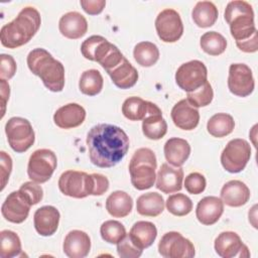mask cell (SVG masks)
Instances as JSON below:
<instances>
[{"label": "cell", "instance_id": "cell-1", "mask_svg": "<svg viewBox=\"0 0 258 258\" xmlns=\"http://www.w3.org/2000/svg\"><path fill=\"white\" fill-rule=\"evenodd\" d=\"M87 146L91 162L101 168L119 163L129 149V137L123 129L112 124H98L87 134Z\"/></svg>", "mask_w": 258, "mask_h": 258}, {"label": "cell", "instance_id": "cell-2", "mask_svg": "<svg viewBox=\"0 0 258 258\" xmlns=\"http://www.w3.org/2000/svg\"><path fill=\"white\" fill-rule=\"evenodd\" d=\"M39 12L34 7H24L14 20L2 26L0 39L3 46L17 48L27 43L40 27Z\"/></svg>", "mask_w": 258, "mask_h": 258}, {"label": "cell", "instance_id": "cell-3", "mask_svg": "<svg viewBox=\"0 0 258 258\" xmlns=\"http://www.w3.org/2000/svg\"><path fill=\"white\" fill-rule=\"evenodd\" d=\"M27 66L32 74L39 77L51 92H61L64 87V68L62 63L45 50L34 48L27 55Z\"/></svg>", "mask_w": 258, "mask_h": 258}, {"label": "cell", "instance_id": "cell-4", "mask_svg": "<svg viewBox=\"0 0 258 258\" xmlns=\"http://www.w3.org/2000/svg\"><path fill=\"white\" fill-rule=\"evenodd\" d=\"M224 17L236 42L250 38L257 31L254 23L253 8L246 1H230L227 4Z\"/></svg>", "mask_w": 258, "mask_h": 258}, {"label": "cell", "instance_id": "cell-5", "mask_svg": "<svg viewBox=\"0 0 258 258\" xmlns=\"http://www.w3.org/2000/svg\"><path fill=\"white\" fill-rule=\"evenodd\" d=\"M157 166L154 152L146 147L137 149L129 162L131 183L138 190L148 189L154 185Z\"/></svg>", "mask_w": 258, "mask_h": 258}, {"label": "cell", "instance_id": "cell-6", "mask_svg": "<svg viewBox=\"0 0 258 258\" xmlns=\"http://www.w3.org/2000/svg\"><path fill=\"white\" fill-rule=\"evenodd\" d=\"M59 190L68 197L83 199L88 196H95L94 173L88 174L79 170H67L58 178Z\"/></svg>", "mask_w": 258, "mask_h": 258}, {"label": "cell", "instance_id": "cell-7", "mask_svg": "<svg viewBox=\"0 0 258 258\" xmlns=\"http://www.w3.org/2000/svg\"><path fill=\"white\" fill-rule=\"evenodd\" d=\"M5 133L10 147L17 153L28 150L34 143L35 134L30 122L22 117H12L5 125Z\"/></svg>", "mask_w": 258, "mask_h": 258}, {"label": "cell", "instance_id": "cell-8", "mask_svg": "<svg viewBox=\"0 0 258 258\" xmlns=\"http://www.w3.org/2000/svg\"><path fill=\"white\" fill-rule=\"evenodd\" d=\"M251 157L250 144L242 138L230 140L221 154V163L223 167L231 173L242 171Z\"/></svg>", "mask_w": 258, "mask_h": 258}, {"label": "cell", "instance_id": "cell-9", "mask_svg": "<svg viewBox=\"0 0 258 258\" xmlns=\"http://www.w3.org/2000/svg\"><path fill=\"white\" fill-rule=\"evenodd\" d=\"M57 165V158L50 149L42 148L35 150L29 157L27 165L28 177L37 182H46L53 174Z\"/></svg>", "mask_w": 258, "mask_h": 258}, {"label": "cell", "instance_id": "cell-10", "mask_svg": "<svg viewBox=\"0 0 258 258\" xmlns=\"http://www.w3.org/2000/svg\"><path fill=\"white\" fill-rule=\"evenodd\" d=\"M208 81V70L204 62L194 59L182 63L175 73L177 86L186 93L202 87Z\"/></svg>", "mask_w": 258, "mask_h": 258}, {"label": "cell", "instance_id": "cell-11", "mask_svg": "<svg viewBox=\"0 0 258 258\" xmlns=\"http://www.w3.org/2000/svg\"><path fill=\"white\" fill-rule=\"evenodd\" d=\"M158 252L164 258H191L196 254L194 244L174 231L167 232L161 237Z\"/></svg>", "mask_w": 258, "mask_h": 258}, {"label": "cell", "instance_id": "cell-12", "mask_svg": "<svg viewBox=\"0 0 258 258\" xmlns=\"http://www.w3.org/2000/svg\"><path fill=\"white\" fill-rule=\"evenodd\" d=\"M155 29L163 42H175L183 33V24L179 14L173 9H164L155 19Z\"/></svg>", "mask_w": 258, "mask_h": 258}, {"label": "cell", "instance_id": "cell-13", "mask_svg": "<svg viewBox=\"0 0 258 258\" xmlns=\"http://www.w3.org/2000/svg\"><path fill=\"white\" fill-rule=\"evenodd\" d=\"M255 82L251 69L245 63H232L229 68L228 88L238 97H247L254 91Z\"/></svg>", "mask_w": 258, "mask_h": 258}, {"label": "cell", "instance_id": "cell-14", "mask_svg": "<svg viewBox=\"0 0 258 258\" xmlns=\"http://www.w3.org/2000/svg\"><path fill=\"white\" fill-rule=\"evenodd\" d=\"M31 204L18 189L8 195L1 207L2 216L11 223L20 224L24 222L29 214Z\"/></svg>", "mask_w": 258, "mask_h": 258}, {"label": "cell", "instance_id": "cell-15", "mask_svg": "<svg viewBox=\"0 0 258 258\" xmlns=\"http://www.w3.org/2000/svg\"><path fill=\"white\" fill-rule=\"evenodd\" d=\"M215 250L223 258L249 257L248 247L242 242L240 236L232 231L222 232L215 240Z\"/></svg>", "mask_w": 258, "mask_h": 258}, {"label": "cell", "instance_id": "cell-16", "mask_svg": "<svg viewBox=\"0 0 258 258\" xmlns=\"http://www.w3.org/2000/svg\"><path fill=\"white\" fill-rule=\"evenodd\" d=\"M171 119L176 127L182 130H194L200 121L198 108L194 107L186 99L178 101L171 110Z\"/></svg>", "mask_w": 258, "mask_h": 258}, {"label": "cell", "instance_id": "cell-17", "mask_svg": "<svg viewBox=\"0 0 258 258\" xmlns=\"http://www.w3.org/2000/svg\"><path fill=\"white\" fill-rule=\"evenodd\" d=\"M142 132L151 140H159L167 132V124L162 117V112L154 103L149 102L148 114L142 120Z\"/></svg>", "mask_w": 258, "mask_h": 258}, {"label": "cell", "instance_id": "cell-18", "mask_svg": "<svg viewBox=\"0 0 258 258\" xmlns=\"http://www.w3.org/2000/svg\"><path fill=\"white\" fill-rule=\"evenodd\" d=\"M59 212L52 206H43L37 209L33 215V223L36 232L44 237L53 235L58 227Z\"/></svg>", "mask_w": 258, "mask_h": 258}, {"label": "cell", "instance_id": "cell-19", "mask_svg": "<svg viewBox=\"0 0 258 258\" xmlns=\"http://www.w3.org/2000/svg\"><path fill=\"white\" fill-rule=\"evenodd\" d=\"M86 119V110L77 103H70L58 108L54 115V124L61 129H72L80 126Z\"/></svg>", "mask_w": 258, "mask_h": 258}, {"label": "cell", "instance_id": "cell-20", "mask_svg": "<svg viewBox=\"0 0 258 258\" xmlns=\"http://www.w3.org/2000/svg\"><path fill=\"white\" fill-rule=\"evenodd\" d=\"M183 170L180 167H172L163 163L156 175V187L164 194L179 191L182 187Z\"/></svg>", "mask_w": 258, "mask_h": 258}, {"label": "cell", "instance_id": "cell-21", "mask_svg": "<svg viewBox=\"0 0 258 258\" xmlns=\"http://www.w3.org/2000/svg\"><path fill=\"white\" fill-rule=\"evenodd\" d=\"M63 253L70 258H84L91 249V239L89 235L81 230L69 232L62 244Z\"/></svg>", "mask_w": 258, "mask_h": 258}, {"label": "cell", "instance_id": "cell-22", "mask_svg": "<svg viewBox=\"0 0 258 258\" xmlns=\"http://www.w3.org/2000/svg\"><path fill=\"white\" fill-rule=\"evenodd\" d=\"M223 212V201L220 198L209 196L199 202L196 210V216L200 223L206 226H211L219 221Z\"/></svg>", "mask_w": 258, "mask_h": 258}, {"label": "cell", "instance_id": "cell-23", "mask_svg": "<svg viewBox=\"0 0 258 258\" xmlns=\"http://www.w3.org/2000/svg\"><path fill=\"white\" fill-rule=\"evenodd\" d=\"M58 29L64 37L70 39H78L86 34L88 30V22L81 13L71 11L60 17Z\"/></svg>", "mask_w": 258, "mask_h": 258}, {"label": "cell", "instance_id": "cell-24", "mask_svg": "<svg viewBox=\"0 0 258 258\" xmlns=\"http://www.w3.org/2000/svg\"><path fill=\"white\" fill-rule=\"evenodd\" d=\"M250 199L249 187L241 180H230L221 189V200L229 207L244 206Z\"/></svg>", "mask_w": 258, "mask_h": 258}, {"label": "cell", "instance_id": "cell-25", "mask_svg": "<svg viewBox=\"0 0 258 258\" xmlns=\"http://www.w3.org/2000/svg\"><path fill=\"white\" fill-rule=\"evenodd\" d=\"M163 151L169 164L174 167H180L190 154V145L185 139L172 137L165 142Z\"/></svg>", "mask_w": 258, "mask_h": 258}, {"label": "cell", "instance_id": "cell-26", "mask_svg": "<svg viewBox=\"0 0 258 258\" xmlns=\"http://www.w3.org/2000/svg\"><path fill=\"white\" fill-rule=\"evenodd\" d=\"M108 75L116 87L124 90L132 88L138 80L137 70L128 61L125 56L118 66H116L108 73Z\"/></svg>", "mask_w": 258, "mask_h": 258}, {"label": "cell", "instance_id": "cell-27", "mask_svg": "<svg viewBox=\"0 0 258 258\" xmlns=\"http://www.w3.org/2000/svg\"><path fill=\"white\" fill-rule=\"evenodd\" d=\"M128 235L131 241L143 250L153 244L157 236V229L151 222L138 221L132 226Z\"/></svg>", "mask_w": 258, "mask_h": 258}, {"label": "cell", "instance_id": "cell-28", "mask_svg": "<svg viewBox=\"0 0 258 258\" xmlns=\"http://www.w3.org/2000/svg\"><path fill=\"white\" fill-rule=\"evenodd\" d=\"M113 43L109 42L101 35H92L85 39L81 45V52L87 59L99 62L112 47Z\"/></svg>", "mask_w": 258, "mask_h": 258}, {"label": "cell", "instance_id": "cell-29", "mask_svg": "<svg viewBox=\"0 0 258 258\" xmlns=\"http://www.w3.org/2000/svg\"><path fill=\"white\" fill-rule=\"evenodd\" d=\"M133 207L132 198L123 190L112 192L106 200V210L114 218H124L128 216Z\"/></svg>", "mask_w": 258, "mask_h": 258}, {"label": "cell", "instance_id": "cell-30", "mask_svg": "<svg viewBox=\"0 0 258 258\" xmlns=\"http://www.w3.org/2000/svg\"><path fill=\"white\" fill-rule=\"evenodd\" d=\"M136 210L142 216L157 217L164 210V200L158 192L143 194L137 199Z\"/></svg>", "mask_w": 258, "mask_h": 258}, {"label": "cell", "instance_id": "cell-31", "mask_svg": "<svg viewBox=\"0 0 258 258\" xmlns=\"http://www.w3.org/2000/svg\"><path fill=\"white\" fill-rule=\"evenodd\" d=\"M218 8L211 1L198 2L191 12L194 22L202 28L213 26L218 19Z\"/></svg>", "mask_w": 258, "mask_h": 258}, {"label": "cell", "instance_id": "cell-32", "mask_svg": "<svg viewBox=\"0 0 258 258\" xmlns=\"http://www.w3.org/2000/svg\"><path fill=\"white\" fill-rule=\"evenodd\" d=\"M235 127L233 117L227 113H217L212 116L207 123L208 132L217 138L225 137L231 134Z\"/></svg>", "mask_w": 258, "mask_h": 258}, {"label": "cell", "instance_id": "cell-33", "mask_svg": "<svg viewBox=\"0 0 258 258\" xmlns=\"http://www.w3.org/2000/svg\"><path fill=\"white\" fill-rule=\"evenodd\" d=\"M133 56L141 67H152L159 58V49L153 42L141 41L135 45Z\"/></svg>", "mask_w": 258, "mask_h": 258}, {"label": "cell", "instance_id": "cell-34", "mask_svg": "<svg viewBox=\"0 0 258 258\" xmlns=\"http://www.w3.org/2000/svg\"><path fill=\"white\" fill-rule=\"evenodd\" d=\"M104 85V80L101 75V73L98 70H87L85 71L79 82V88L80 91L87 96L93 97L98 95Z\"/></svg>", "mask_w": 258, "mask_h": 258}, {"label": "cell", "instance_id": "cell-35", "mask_svg": "<svg viewBox=\"0 0 258 258\" xmlns=\"http://www.w3.org/2000/svg\"><path fill=\"white\" fill-rule=\"evenodd\" d=\"M149 102L140 97H129L122 105L123 115L131 121L143 120L148 114Z\"/></svg>", "mask_w": 258, "mask_h": 258}, {"label": "cell", "instance_id": "cell-36", "mask_svg": "<svg viewBox=\"0 0 258 258\" xmlns=\"http://www.w3.org/2000/svg\"><path fill=\"white\" fill-rule=\"evenodd\" d=\"M202 49L210 55H220L227 47L226 38L217 31H208L204 33L200 40Z\"/></svg>", "mask_w": 258, "mask_h": 258}, {"label": "cell", "instance_id": "cell-37", "mask_svg": "<svg viewBox=\"0 0 258 258\" xmlns=\"http://www.w3.org/2000/svg\"><path fill=\"white\" fill-rule=\"evenodd\" d=\"M21 242L19 236L10 230H3L0 233V256L12 258L20 255Z\"/></svg>", "mask_w": 258, "mask_h": 258}, {"label": "cell", "instance_id": "cell-38", "mask_svg": "<svg viewBox=\"0 0 258 258\" xmlns=\"http://www.w3.org/2000/svg\"><path fill=\"white\" fill-rule=\"evenodd\" d=\"M100 234L105 242L110 244H117L126 236V229L120 222L109 220L101 225Z\"/></svg>", "mask_w": 258, "mask_h": 258}, {"label": "cell", "instance_id": "cell-39", "mask_svg": "<svg viewBox=\"0 0 258 258\" xmlns=\"http://www.w3.org/2000/svg\"><path fill=\"white\" fill-rule=\"evenodd\" d=\"M166 209L173 216L182 217L191 212L192 202L183 194H174L167 198Z\"/></svg>", "mask_w": 258, "mask_h": 258}, {"label": "cell", "instance_id": "cell-40", "mask_svg": "<svg viewBox=\"0 0 258 258\" xmlns=\"http://www.w3.org/2000/svg\"><path fill=\"white\" fill-rule=\"evenodd\" d=\"M214 97V92L211 84L207 81L202 87L199 89L187 93L186 100L196 108L206 107L210 105Z\"/></svg>", "mask_w": 258, "mask_h": 258}, {"label": "cell", "instance_id": "cell-41", "mask_svg": "<svg viewBox=\"0 0 258 258\" xmlns=\"http://www.w3.org/2000/svg\"><path fill=\"white\" fill-rule=\"evenodd\" d=\"M142 251L131 241L128 234L117 243V252L121 258H138L141 256Z\"/></svg>", "mask_w": 258, "mask_h": 258}, {"label": "cell", "instance_id": "cell-42", "mask_svg": "<svg viewBox=\"0 0 258 258\" xmlns=\"http://www.w3.org/2000/svg\"><path fill=\"white\" fill-rule=\"evenodd\" d=\"M19 190L23 194V196L29 201L31 206L38 204L43 197V190L42 187L35 181H26L24 182Z\"/></svg>", "mask_w": 258, "mask_h": 258}, {"label": "cell", "instance_id": "cell-43", "mask_svg": "<svg viewBox=\"0 0 258 258\" xmlns=\"http://www.w3.org/2000/svg\"><path fill=\"white\" fill-rule=\"evenodd\" d=\"M206 178L200 172H191L184 179V187L191 195L202 194L206 188Z\"/></svg>", "mask_w": 258, "mask_h": 258}, {"label": "cell", "instance_id": "cell-44", "mask_svg": "<svg viewBox=\"0 0 258 258\" xmlns=\"http://www.w3.org/2000/svg\"><path fill=\"white\" fill-rule=\"evenodd\" d=\"M1 57V64H0V77L4 80L11 79L16 73V62L14 58L9 55L2 53Z\"/></svg>", "mask_w": 258, "mask_h": 258}, {"label": "cell", "instance_id": "cell-45", "mask_svg": "<svg viewBox=\"0 0 258 258\" xmlns=\"http://www.w3.org/2000/svg\"><path fill=\"white\" fill-rule=\"evenodd\" d=\"M0 169H1V190L4 189L12 169V159L5 151L0 152Z\"/></svg>", "mask_w": 258, "mask_h": 258}, {"label": "cell", "instance_id": "cell-46", "mask_svg": "<svg viewBox=\"0 0 258 258\" xmlns=\"http://www.w3.org/2000/svg\"><path fill=\"white\" fill-rule=\"evenodd\" d=\"M80 4L84 11L90 15L100 14L105 8L106 1L104 0H81Z\"/></svg>", "mask_w": 258, "mask_h": 258}, {"label": "cell", "instance_id": "cell-47", "mask_svg": "<svg viewBox=\"0 0 258 258\" xmlns=\"http://www.w3.org/2000/svg\"><path fill=\"white\" fill-rule=\"evenodd\" d=\"M236 44L238 48L244 52H256L258 50V32L256 31L250 38L241 42H236Z\"/></svg>", "mask_w": 258, "mask_h": 258}, {"label": "cell", "instance_id": "cell-48", "mask_svg": "<svg viewBox=\"0 0 258 258\" xmlns=\"http://www.w3.org/2000/svg\"><path fill=\"white\" fill-rule=\"evenodd\" d=\"M0 83H1V105H2V115H1V118H2L4 116V114H5V107H6L7 100L9 99L10 89H9V85L6 82V80L1 79Z\"/></svg>", "mask_w": 258, "mask_h": 258}]
</instances>
